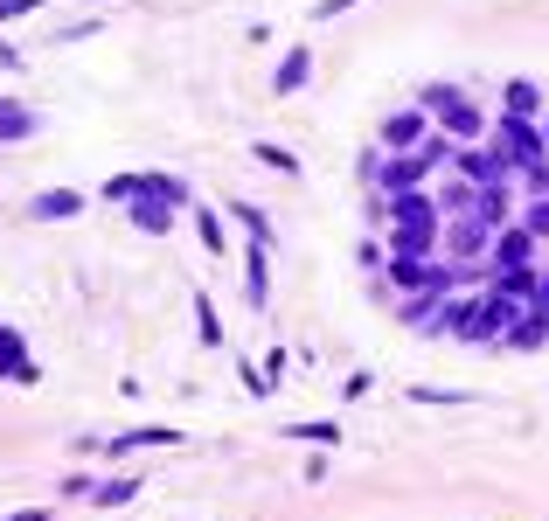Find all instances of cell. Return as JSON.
<instances>
[{
  "label": "cell",
  "mask_w": 549,
  "mask_h": 521,
  "mask_svg": "<svg viewBox=\"0 0 549 521\" xmlns=\"http://www.w3.org/2000/svg\"><path fill=\"white\" fill-rule=\"evenodd\" d=\"M508 119H536V84H508Z\"/></svg>",
  "instance_id": "cell-14"
},
{
  "label": "cell",
  "mask_w": 549,
  "mask_h": 521,
  "mask_svg": "<svg viewBox=\"0 0 549 521\" xmlns=\"http://www.w3.org/2000/svg\"><path fill=\"white\" fill-rule=\"evenodd\" d=\"M292 438H313V445H334V424H292Z\"/></svg>",
  "instance_id": "cell-22"
},
{
  "label": "cell",
  "mask_w": 549,
  "mask_h": 521,
  "mask_svg": "<svg viewBox=\"0 0 549 521\" xmlns=\"http://www.w3.org/2000/svg\"><path fill=\"white\" fill-rule=\"evenodd\" d=\"M146 445H181V438L174 431H133V438H112L105 459H126V452H146Z\"/></svg>",
  "instance_id": "cell-10"
},
{
  "label": "cell",
  "mask_w": 549,
  "mask_h": 521,
  "mask_svg": "<svg viewBox=\"0 0 549 521\" xmlns=\"http://www.w3.org/2000/svg\"><path fill=\"white\" fill-rule=\"evenodd\" d=\"M348 7H355V0H313V14H320V21H327V14H348Z\"/></svg>",
  "instance_id": "cell-23"
},
{
  "label": "cell",
  "mask_w": 549,
  "mask_h": 521,
  "mask_svg": "<svg viewBox=\"0 0 549 521\" xmlns=\"http://www.w3.org/2000/svg\"><path fill=\"white\" fill-rule=\"evenodd\" d=\"M431 278H438V264H417V258H390V285H397V292H424Z\"/></svg>",
  "instance_id": "cell-8"
},
{
  "label": "cell",
  "mask_w": 549,
  "mask_h": 521,
  "mask_svg": "<svg viewBox=\"0 0 549 521\" xmlns=\"http://www.w3.org/2000/svg\"><path fill=\"white\" fill-rule=\"evenodd\" d=\"M167 209H174V202H160V195H133V223L146 230V237L167 230Z\"/></svg>",
  "instance_id": "cell-9"
},
{
  "label": "cell",
  "mask_w": 549,
  "mask_h": 521,
  "mask_svg": "<svg viewBox=\"0 0 549 521\" xmlns=\"http://www.w3.org/2000/svg\"><path fill=\"white\" fill-rule=\"evenodd\" d=\"M501 153H508L515 167H543L549 160V146L529 132V119H501Z\"/></svg>",
  "instance_id": "cell-2"
},
{
  "label": "cell",
  "mask_w": 549,
  "mask_h": 521,
  "mask_svg": "<svg viewBox=\"0 0 549 521\" xmlns=\"http://www.w3.org/2000/svg\"><path fill=\"white\" fill-rule=\"evenodd\" d=\"M35 132V112H21V105H0V139H28Z\"/></svg>",
  "instance_id": "cell-12"
},
{
  "label": "cell",
  "mask_w": 549,
  "mask_h": 521,
  "mask_svg": "<svg viewBox=\"0 0 549 521\" xmlns=\"http://www.w3.org/2000/svg\"><path fill=\"white\" fill-rule=\"evenodd\" d=\"M195 223H202V244L223 251V223H216V209H195Z\"/></svg>",
  "instance_id": "cell-19"
},
{
  "label": "cell",
  "mask_w": 549,
  "mask_h": 521,
  "mask_svg": "<svg viewBox=\"0 0 549 521\" xmlns=\"http://www.w3.org/2000/svg\"><path fill=\"white\" fill-rule=\"evenodd\" d=\"M133 501V480H112V487H98V508H126Z\"/></svg>",
  "instance_id": "cell-21"
},
{
  "label": "cell",
  "mask_w": 549,
  "mask_h": 521,
  "mask_svg": "<svg viewBox=\"0 0 549 521\" xmlns=\"http://www.w3.org/2000/svg\"><path fill=\"white\" fill-rule=\"evenodd\" d=\"M522 230H529V237H549V195H536V202L522 209Z\"/></svg>",
  "instance_id": "cell-17"
},
{
  "label": "cell",
  "mask_w": 549,
  "mask_h": 521,
  "mask_svg": "<svg viewBox=\"0 0 549 521\" xmlns=\"http://www.w3.org/2000/svg\"><path fill=\"white\" fill-rule=\"evenodd\" d=\"M424 174H431V160H424V146H417V153H397L390 167H376V181H383V195H411V188L424 181Z\"/></svg>",
  "instance_id": "cell-4"
},
{
  "label": "cell",
  "mask_w": 549,
  "mask_h": 521,
  "mask_svg": "<svg viewBox=\"0 0 549 521\" xmlns=\"http://www.w3.org/2000/svg\"><path fill=\"white\" fill-rule=\"evenodd\" d=\"M487 237H494V223H487L480 209H466V216L452 223V258H480V251H487Z\"/></svg>",
  "instance_id": "cell-6"
},
{
  "label": "cell",
  "mask_w": 549,
  "mask_h": 521,
  "mask_svg": "<svg viewBox=\"0 0 549 521\" xmlns=\"http://www.w3.org/2000/svg\"><path fill=\"white\" fill-rule=\"evenodd\" d=\"M431 244H438V216H411V223H397V237H390L397 258H424Z\"/></svg>",
  "instance_id": "cell-5"
},
{
  "label": "cell",
  "mask_w": 549,
  "mask_h": 521,
  "mask_svg": "<svg viewBox=\"0 0 549 521\" xmlns=\"http://www.w3.org/2000/svg\"><path fill=\"white\" fill-rule=\"evenodd\" d=\"M424 105H431V119H445V132H452L459 146H473V139L487 132V112H480L466 91H452V84H431V91H424Z\"/></svg>",
  "instance_id": "cell-1"
},
{
  "label": "cell",
  "mask_w": 549,
  "mask_h": 521,
  "mask_svg": "<svg viewBox=\"0 0 549 521\" xmlns=\"http://www.w3.org/2000/svg\"><path fill=\"white\" fill-rule=\"evenodd\" d=\"M195 320H202V341L216 348V341H223V327H216V306H209V299H195Z\"/></svg>",
  "instance_id": "cell-20"
},
{
  "label": "cell",
  "mask_w": 549,
  "mask_h": 521,
  "mask_svg": "<svg viewBox=\"0 0 549 521\" xmlns=\"http://www.w3.org/2000/svg\"><path fill=\"white\" fill-rule=\"evenodd\" d=\"M306 84V49H292L285 63H278V91H299Z\"/></svg>",
  "instance_id": "cell-13"
},
{
  "label": "cell",
  "mask_w": 549,
  "mask_h": 521,
  "mask_svg": "<svg viewBox=\"0 0 549 521\" xmlns=\"http://www.w3.org/2000/svg\"><path fill=\"white\" fill-rule=\"evenodd\" d=\"M258 160H265L272 174H299V160H292L285 146H272V139H258Z\"/></svg>",
  "instance_id": "cell-16"
},
{
  "label": "cell",
  "mask_w": 549,
  "mask_h": 521,
  "mask_svg": "<svg viewBox=\"0 0 549 521\" xmlns=\"http://www.w3.org/2000/svg\"><path fill=\"white\" fill-rule=\"evenodd\" d=\"M529 251H536V237H529V230H508V237L494 244V264H501V271H508V264H529Z\"/></svg>",
  "instance_id": "cell-11"
},
{
  "label": "cell",
  "mask_w": 549,
  "mask_h": 521,
  "mask_svg": "<svg viewBox=\"0 0 549 521\" xmlns=\"http://www.w3.org/2000/svg\"><path fill=\"white\" fill-rule=\"evenodd\" d=\"M424 139H431V132H424V112H397V119L383 126V146H390V153H411Z\"/></svg>",
  "instance_id": "cell-7"
},
{
  "label": "cell",
  "mask_w": 549,
  "mask_h": 521,
  "mask_svg": "<svg viewBox=\"0 0 549 521\" xmlns=\"http://www.w3.org/2000/svg\"><path fill=\"white\" fill-rule=\"evenodd\" d=\"M77 209H84L77 195H42V202H35V216H77Z\"/></svg>",
  "instance_id": "cell-18"
},
{
  "label": "cell",
  "mask_w": 549,
  "mask_h": 521,
  "mask_svg": "<svg viewBox=\"0 0 549 521\" xmlns=\"http://www.w3.org/2000/svg\"><path fill=\"white\" fill-rule=\"evenodd\" d=\"M466 334H473V341H501V334H515V299H501V292H494V299H480Z\"/></svg>",
  "instance_id": "cell-3"
},
{
  "label": "cell",
  "mask_w": 549,
  "mask_h": 521,
  "mask_svg": "<svg viewBox=\"0 0 549 521\" xmlns=\"http://www.w3.org/2000/svg\"><path fill=\"white\" fill-rule=\"evenodd\" d=\"M466 327H473V299H459V306L438 313V334H466Z\"/></svg>",
  "instance_id": "cell-15"
}]
</instances>
